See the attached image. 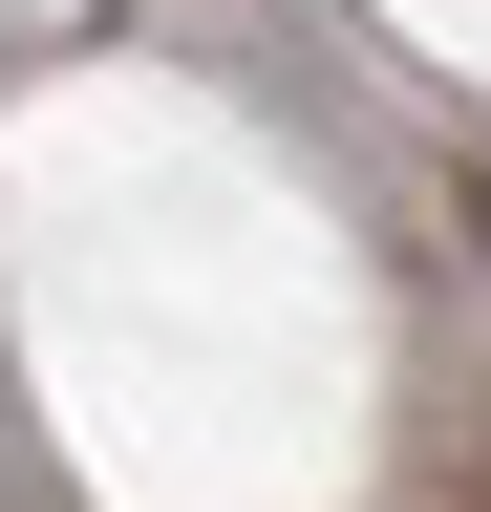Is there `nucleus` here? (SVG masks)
Listing matches in <instances>:
<instances>
[{"label":"nucleus","instance_id":"1","mask_svg":"<svg viewBox=\"0 0 491 512\" xmlns=\"http://www.w3.org/2000/svg\"><path fill=\"white\" fill-rule=\"evenodd\" d=\"M470 512H491V491H470Z\"/></svg>","mask_w":491,"mask_h":512}]
</instances>
